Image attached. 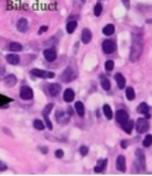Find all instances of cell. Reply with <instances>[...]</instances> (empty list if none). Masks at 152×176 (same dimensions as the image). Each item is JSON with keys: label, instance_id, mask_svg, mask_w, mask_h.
Here are the masks:
<instances>
[{"label": "cell", "instance_id": "21", "mask_svg": "<svg viewBox=\"0 0 152 176\" xmlns=\"http://www.w3.org/2000/svg\"><path fill=\"white\" fill-rule=\"evenodd\" d=\"M137 111H138L139 113H142V114H146V113H149L150 107H149V105H147V104L142 102V104H139V106L137 107Z\"/></svg>", "mask_w": 152, "mask_h": 176}, {"label": "cell", "instance_id": "14", "mask_svg": "<svg viewBox=\"0 0 152 176\" xmlns=\"http://www.w3.org/2000/svg\"><path fill=\"white\" fill-rule=\"evenodd\" d=\"M17 78H16V75H13V74H10L7 75L5 80H4V82H5V85L7 86V87H13V86H16L17 85Z\"/></svg>", "mask_w": 152, "mask_h": 176}, {"label": "cell", "instance_id": "41", "mask_svg": "<svg viewBox=\"0 0 152 176\" xmlns=\"http://www.w3.org/2000/svg\"><path fill=\"white\" fill-rule=\"evenodd\" d=\"M121 148H127V141H123L121 142Z\"/></svg>", "mask_w": 152, "mask_h": 176}, {"label": "cell", "instance_id": "36", "mask_svg": "<svg viewBox=\"0 0 152 176\" xmlns=\"http://www.w3.org/2000/svg\"><path fill=\"white\" fill-rule=\"evenodd\" d=\"M80 154L82 155V156H87V155H88V148H87V146H84V145H83V146H81Z\"/></svg>", "mask_w": 152, "mask_h": 176}, {"label": "cell", "instance_id": "16", "mask_svg": "<svg viewBox=\"0 0 152 176\" xmlns=\"http://www.w3.org/2000/svg\"><path fill=\"white\" fill-rule=\"evenodd\" d=\"M27 19L26 18H21V19H19L18 23H17V29H18V31L20 32H25L27 30Z\"/></svg>", "mask_w": 152, "mask_h": 176}, {"label": "cell", "instance_id": "2", "mask_svg": "<svg viewBox=\"0 0 152 176\" xmlns=\"http://www.w3.org/2000/svg\"><path fill=\"white\" fill-rule=\"evenodd\" d=\"M135 129H137L138 133H145V132L149 131L150 124L147 122V119H145V118H139V119L137 120V124H135Z\"/></svg>", "mask_w": 152, "mask_h": 176}, {"label": "cell", "instance_id": "30", "mask_svg": "<svg viewBox=\"0 0 152 176\" xmlns=\"http://www.w3.org/2000/svg\"><path fill=\"white\" fill-rule=\"evenodd\" d=\"M143 144H144V146H145V148L151 146V144H152V136L151 134H146V137H145V139H144Z\"/></svg>", "mask_w": 152, "mask_h": 176}, {"label": "cell", "instance_id": "10", "mask_svg": "<svg viewBox=\"0 0 152 176\" xmlns=\"http://www.w3.org/2000/svg\"><path fill=\"white\" fill-rule=\"evenodd\" d=\"M93 38V35H92V31L89 29H83L82 34H81V41L83 44H88L92 41Z\"/></svg>", "mask_w": 152, "mask_h": 176}, {"label": "cell", "instance_id": "43", "mask_svg": "<svg viewBox=\"0 0 152 176\" xmlns=\"http://www.w3.org/2000/svg\"><path fill=\"white\" fill-rule=\"evenodd\" d=\"M79 2H80V5H83L86 2V0H79Z\"/></svg>", "mask_w": 152, "mask_h": 176}, {"label": "cell", "instance_id": "17", "mask_svg": "<svg viewBox=\"0 0 152 176\" xmlns=\"http://www.w3.org/2000/svg\"><path fill=\"white\" fill-rule=\"evenodd\" d=\"M56 119H57V122H58V123L65 124V123H68L69 117L65 114L63 111H58V112H56Z\"/></svg>", "mask_w": 152, "mask_h": 176}, {"label": "cell", "instance_id": "40", "mask_svg": "<svg viewBox=\"0 0 152 176\" xmlns=\"http://www.w3.org/2000/svg\"><path fill=\"white\" fill-rule=\"evenodd\" d=\"M45 31H48V26H42L41 27V30H39V34H43V32H45Z\"/></svg>", "mask_w": 152, "mask_h": 176}, {"label": "cell", "instance_id": "23", "mask_svg": "<svg viewBox=\"0 0 152 176\" xmlns=\"http://www.w3.org/2000/svg\"><path fill=\"white\" fill-rule=\"evenodd\" d=\"M103 34L106 36H112L113 34H114V31H115V27H114V25H112V24H108V25H106V26L103 27Z\"/></svg>", "mask_w": 152, "mask_h": 176}, {"label": "cell", "instance_id": "42", "mask_svg": "<svg viewBox=\"0 0 152 176\" xmlns=\"http://www.w3.org/2000/svg\"><path fill=\"white\" fill-rule=\"evenodd\" d=\"M41 150L43 151V154H46V152H48V149H46V148H41Z\"/></svg>", "mask_w": 152, "mask_h": 176}, {"label": "cell", "instance_id": "20", "mask_svg": "<svg viewBox=\"0 0 152 176\" xmlns=\"http://www.w3.org/2000/svg\"><path fill=\"white\" fill-rule=\"evenodd\" d=\"M133 126H134L133 120H126L125 123L123 124V129H124V131L126 133H131L132 130H133Z\"/></svg>", "mask_w": 152, "mask_h": 176}, {"label": "cell", "instance_id": "33", "mask_svg": "<svg viewBox=\"0 0 152 176\" xmlns=\"http://www.w3.org/2000/svg\"><path fill=\"white\" fill-rule=\"evenodd\" d=\"M53 106H54V104H48V105L45 106L44 110H43V115H49L50 111L53 110Z\"/></svg>", "mask_w": 152, "mask_h": 176}, {"label": "cell", "instance_id": "12", "mask_svg": "<svg viewBox=\"0 0 152 176\" xmlns=\"http://www.w3.org/2000/svg\"><path fill=\"white\" fill-rule=\"evenodd\" d=\"M74 98H75L74 90L70 89V88H67V89L64 90V93H63V100H64L65 102H72V100H74Z\"/></svg>", "mask_w": 152, "mask_h": 176}, {"label": "cell", "instance_id": "7", "mask_svg": "<svg viewBox=\"0 0 152 176\" xmlns=\"http://www.w3.org/2000/svg\"><path fill=\"white\" fill-rule=\"evenodd\" d=\"M20 98L23 100H31L33 98V90L29 86H23L20 89Z\"/></svg>", "mask_w": 152, "mask_h": 176}, {"label": "cell", "instance_id": "24", "mask_svg": "<svg viewBox=\"0 0 152 176\" xmlns=\"http://www.w3.org/2000/svg\"><path fill=\"white\" fill-rule=\"evenodd\" d=\"M102 110H103V114H105V117H106L107 119H112V118H113V112H112V108H111V106H109V105H105Z\"/></svg>", "mask_w": 152, "mask_h": 176}, {"label": "cell", "instance_id": "38", "mask_svg": "<svg viewBox=\"0 0 152 176\" xmlns=\"http://www.w3.org/2000/svg\"><path fill=\"white\" fill-rule=\"evenodd\" d=\"M5 170H7V166L0 161V171H5Z\"/></svg>", "mask_w": 152, "mask_h": 176}, {"label": "cell", "instance_id": "39", "mask_svg": "<svg viewBox=\"0 0 152 176\" xmlns=\"http://www.w3.org/2000/svg\"><path fill=\"white\" fill-rule=\"evenodd\" d=\"M123 4H125V7L127 10L130 9V1L128 0H123Z\"/></svg>", "mask_w": 152, "mask_h": 176}, {"label": "cell", "instance_id": "4", "mask_svg": "<svg viewBox=\"0 0 152 176\" xmlns=\"http://www.w3.org/2000/svg\"><path fill=\"white\" fill-rule=\"evenodd\" d=\"M135 162H134V166L138 170H142L145 168V156H144L143 151L142 150H137L135 151Z\"/></svg>", "mask_w": 152, "mask_h": 176}, {"label": "cell", "instance_id": "13", "mask_svg": "<svg viewBox=\"0 0 152 176\" xmlns=\"http://www.w3.org/2000/svg\"><path fill=\"white\" fill-rule=\"evenodd\" d=\"M48 90H49V94H50L51 97H56V95H58V93L61 92V86H60L58 83H51V85H49Z\"/></svg>", "mask_w": 152, "mask_h": 176}, {"label": "cell", "instance_id": "28", "mask_svg": "<svg viewBox=\"0 0 152 176\" xmlns=\"http://www.w3.org/2000/svg\"><path fill=\"white\" fill-rule=\"evenodd\" d=\"M9 49L10 50H12V51H20V50L23 49V46H21V44L13 42V43H10Z\"/></svg>", "mask_w": 152, "mask_h": 176}, {"label": "cell", "instance_id": "9", "mask_svg": "<svg viewBox=\"0 0 152 176\" xmlns=\"http://www.w3.org/2000/svg\"><path fill=\"white\" fill-rule=\"evenodd\" d=\"M115 119L118 123L124 124L126 120H128V114H127V112L124 111V110H119V111H116V113H115Z\"/></svg>", "mask_w": 152, "mask_h": 176}, {"label": "cell", "instance_id": "15", "mask_svg": "<svg viewBox=\"0 0 152 176\" xmlns=\"http://www.w3.org/2000/svg\"><path fill=\"white\" fill-rule=\"evenodd\" d=\"M107 159H100L98 162V164L95 166V168H94V171L95 173H102V171H105V169H106V167H107Z\"/></svg>", "mask_w": 152, "mask_h": 176}, {"label": "cell", "instance_id": "22", "mask_svg": "<svg viewBox=\"0 0 152 176\" xmlns=\"http://www.w3.org/2000/svg\"><path fill=\"white\" fill-rule=\"evenodd\" d=\"M75 110H76L77 114L80 115V117H83V115H84V106H83V104H82L81 101H76V104H75Z\"/></svg>", "mask_w": 152, "mask_h": 176}, {"label": "cell", "instance_id": "8", "mask_svg": "<svg viewBox=\"0 0 152 176\" xmlns=\"http://www.w3.org/2000/svg\"><path fill=\"white\" fill-rule=\"evenodd\" d=\"M43 55H44L45 60L49 62H54L57 57V54H56V49L55 48H48L43 51Z\"/></svg>", "mask_w": 152, "mask_h": 176}, {"label": "cell", "instance_id": "34", "mask_svg": "<svg viewBox=\"0 0 152 176\" xmlns=\"http://www.w3.org/2000/svg\"><path fill=\"white\" fill-rule=\"evenodd\" d=\"M105 68H106V70H108V71H111L113 68H114V62L113 61H107L106 63H105Z\"/></svg>", "mask_w": 152, "mask_h": 176}, {"label": "cell", "instance_id": "25", "mask_svg": "<svg viewBox=\"0 0 152 176\" xmlns=\"http://www.w3.org/2000/svg\"><path fill=\"white\" fill-rule=\"evenodd\" d=\"M100 82H101V87L103 88L105 90H108L109 88H111V82H109V80L107 78H105V76H101V79H100Z\"/></svg>", "mask_w": 152, "mask_h": 176}, {"label": "cell", "instance_id": "1", "mask_svg": "<svg viewBox=\"0 0 152 176\" xmlns=\"http://www.w3.org/2000/svg\"><path fill=\"white\" fill-rule=\"evenodd\" d=\"M142 53H143V41H142V36L133 35L132 48H131V54H130V60L132 62H137L140 58Z\"/></svg>", "mask_w": 152, "mask_h": 176}, {"label": "cell", "instance_id": "26", "mask_svg": "<svg viewBox=\"0 0 152 176\" xmlns=\"http://www.w3.org/2000/svg\"><path fill=\"white\" fill-rule=\"evenodd\" d=\"M76 27H77V22H75V20L69 22V23L67 24V32H68V34H72Z\"/></svg>", "mask_w": 152, "mask_h": 176}, {"label": "cell", "instance_id": "3", "mask_svg": "<svg viewBox=\"0 0 152 176\" xmlns=\"http://www.w3.org/2000/svg\"><path fill=\"white\" fill-rule=\"evenodd\" d=\"M31 74L36 78H41V79H53L56 76L55 73H53V71H45L42 70V69H32Z\"/></svg>", "mask_w": 152, "mask_h": 176}, {"label": "cell", "instance_id": "35", "mask_svg": "<svg viewBox=\"0 0 152 176\" xmlns=\"http://www.w3.org/2000/svg\"><path fill=\"white\" fill-rule=\"evenodd\" d=\"M43 117H44L45 124H46L48 129H49V130H53V124H51V122H50V119H49V115H43Z\"/></svg>", "mask_w": 152, "mask_h": 176}, {"label": "cell", "instance_id": "5", "mask_svg": "<svg viewBox=\"0 0 152 176\" xmlns=\"http://www.w3.org/2000/svg\"><path fill=\"white\" fill-rule=\"evenodd\" d=\"M76 78V74L74 73L70 67H68L67 69H64V71L62 73V75H61V80H62L63 82H70L72 80Z\"/></svg>", "mask_w": 152, "mask_h": 176}, {"label": "cell", "instance_id": "6", "mask_svg": "<svg viewBox=\"0 0 152 176\" xmlns=\"http://www.w3.org/2000/svg\"><path fill=\"white\" fill-rule=\"evenodd\" d=\"M102 50L105 54H112L115 50V43L111 39H106L102 42Z\"/></svg>", "mask_w": 152, "mask_h": 176}, {"label": "cell", "instance_id": "19", "mask_svg": "<svg viewBox=\"0 0 152 176\" xmlns=\"http://www.w3.org/2000/svg\"><path fill=\"white\" fill-rule=\"evenodd\" d=\"M115 81H116V83H118V87L120 88V89H124V87H125V85H126V80L121 74H116Z\"/></svg>", "mask_w": 152, "mask_h": 176}, {"label": "cell", "instance_id": "32", "mask_svg": "<svg viewBox=\"0 0 152 176\" xmlns=\"http://www.w3.org/2000/svg\"><path fill=\"white\" fill-rule=\"evenodd\" d=\"M11 101H12V99H10V98H6L5 95L0 94V106L5 105V104H7V102H11Z\"/></svg>", "mask_w": 152, "mask_h": 176}, {"label": "cell", "instance_id": "31", "mask_svg": "<svg viewBox=\"0 0 152 176\" xmlns=\"http://www.w3.org/2000/svg\"><path fill=\"white\" fill-rule=\"evenodd\" d=\"M102 9H103V7H102V5H101L100 2L96 4V5H95V7H94V14H95L96 17H99V16L102 13Z\"/></svg>", "mask_w": 152, "mask_h": 176}, {"label": "cell", "instance_id": "18", "mask_svg": "<svg viewBox=\"0 0 152 176\" xmlns=\"http://www.w3.org/2000/svg\"><path fill=\"white\" fill-rule=\"evenodd\" d=\"M6 61L9 62L10 64H13V66H16V64H18L19 61H20V58H19L18 55H16V54H10L6 56Z\"/></svg>", "mask_w": 152, "mask_h": 176}, {"label": "cell", "instance_id": "29", "mask_svg": "<svg viewBox=\"0 0 152 176\" xmlns=\"http://www.w3.org/2000/svg\"><path fill=\"white\" fill-rule=\"evenodd\" d=\"M33 126H35V129L39 130V131H42V130H44L45 129V125L43 124V122L39 120V119H36V120L33 122Z\"/></svg>", "mask_w": 152, "mask_h": 176}, {"label": "cell", "instance_id": "27", "mask_svg": "<svg viewBox=\"0 0 152 176\" xmlns=\"http://www.w3.org/2000/svg\"><path fill=\"white\" fill-rule=\"evenodd\" d=\"M126 98H127L130 101L134 100V98H135V92H134V89L132 87L126 88Z\"/></svg>", "mask_w": 152, "mask_h": 176}, {"label": "cell", "instance_id": "11", "mask_svg": "<svg viewBox=\"0 0 152 176\" xmlns=\"http://www.w3.org/2000/svg\"><path fill=\"white\" fill-rule=\"evenodd\" d=\"M116 169L121 173H124L126 170V159L123 155L118 156V158H116Z\"/></svg>", "mask_w": 152, "mask_h": 176}, {"label": "cell", "instance_id": "37", "mask_svg": "<svg viewBox=\"0 0 152 176\" xmlns=\"http://www.w3.org/2000/svg\"><path fill=\"white\" fill-rule=\"evenodd\" d=\"M63 155H64V152H63V150L58 149V150H56V151H55V156H56L57 158H62V157H63Z\"/></svg>", "mask_w": 152, "mask_h": 176}]
</instances>
